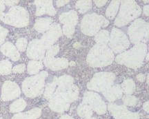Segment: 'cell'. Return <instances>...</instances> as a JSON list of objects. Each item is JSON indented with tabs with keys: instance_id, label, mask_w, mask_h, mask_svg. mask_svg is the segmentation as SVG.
I'll return each instance as SVG.
<instances>
[{
	"instance_id": "cell-10",
	"label": "cell",
	"mask_w": 149,
	"mask_h": 119,
	"mask_svg": "<svg viewBox=\"0 0 149 119\" xmlns=\"http://www.w3.org/2000/svg\"><path fill=\"white\" fill-rule=\"evenodd\" d=\"M16 46L17 48L19 50V51L23 52L26 50L27 46V41L26 39L24 38H20L17 41L16 43Z\"/></svg>"
},
{
	"instance_id": "cell-8",
	"label": "cell",
	"mask_w": 149,
	"mask_h": 119,
	"mask_svg": "<svg viewBox=\"0 0 149 119\" xmlns=\"http://www.w3.org/2000/svg\"><path fill=\"white\" fill-rule=\"evenodd\" d=\"M12 70V65L8 60H3L0 63V74L3 75L9 74Z\"/></svg>"
},
{
	"instance_id": "cell-15",
	"label": "cell",
	"mask_w": 149,
	"mask_h": 119,
	"mask_svg": "<svg viewBox=\"0 0 149 119\" xmlns=\"http://www.w3.org/2000/svg\"><path fill=\"white\" fill-rule=\"evenodd\" d=\"M1 26H0V28H1Z\"/></svg>"
},
{
	"instance_id": "cell-9",
	"label": "cell",
	"mask_w": 149,
	"mask_h": 119,
	"mask_svg": "<svg viewBox=\"0 0 149 119\" xmlns=\"http://www.w3.org/2000/svg\"><path fill=\"white\" fill-rule=\"evenodd\" d=\"M42 66L40 62L37 61H31L28 65V72L29 74H36L40 70Z\"/></svg>"
},
{
	"instance_id": "cell-11",
	"label": "cell",
	"mask_w": 149,
	"mask_h": 119,
	"mask_svg": "<svg viewBox=\"0 0 149 119\" xmlns=\"http://www.w3.org/2000/svg\"><path fill=\"white\" fill-rule=\"evenodd\" d=\"M8 34V30L4 28H0V45L4 42L6 35Z\"/></svg>"
},
{
	"instance_id": "cell-5",
	"label": "cell",
	"mask_w": 149,
	"mask_h": 119,
	"mask_svg": "<svg viewBox=\"0 0 149 119\" xmlns=\"http://www.w3.org/2000/svg\"><path fill=\"white\" fill-rule=\"evenodd\" d=\"M1 51L3 55L9 57L13 61H17L19 59V53L17 48L10 42H7L1 47Z\"/></svg>"
},
{
	"instance_id": "cell-13",
	"label": "cell",
	"mask_w": 149,
	"mask_h": 119,
	"mask_svg": "<svg viewBox=\"0 0 149 119\" xmlns=\"http://www.w3.org/2000/svg\"><path fill=\"white\" fill-rule=\"evenodd\" d=\"M19 2V1H3V3H6L8 6H14L17 4Z\"/></svg>"
},
{
	"instance_id": "cell-6",
	"label": "cell",
	"mask_w": 149,
	"mask_h": 119,
	"mask_svg": "<svg viewBox=\"0 0 149 119\" xmlns=\"http://www.w3.org/2000/svg\"><path fill=\"white\" fill-rule=\"evenodd\" d=\"M40 115V110L34 109L26 114H19L15 116L13 119H35Z\"/></svg>"
},
{
	"instance_id": "cell-2",
	"label": "cell",
	"mask_w": 149,
	"mask_h": 119,
	"mask_svg": "<svg viewBox=\"0 0 149 119\" xmlns=\"http://www.w3.org/2000/svg\"><path fill=\"white\" fill-rule=\"evenodd\" d=\"M42 74L35 76V77L27 78L24 81L22 89L24 94L29 97H34L40 94L43 86Z\"/></svg>"
},
{
	"instance_id": "cell-14",
	"label": "cell",
	"mask_w": 149,
	"mask_h": 119,
	"mask_svg": "<svg viewBox=\"0 0 149 119\" xmlns=\"http://www.w3.org/2000/svg\"><path fill=\"white\" fill-rule=\"evenodd\" d=\"M5 9V6L3 1H0V13H1V12H3Z\"/></svg>"
},
{
	"instance_id": "cell-12",
	"label": "cell",
	"mask_w": 149,
	"mask_h": 119,
	"mask_svg": "<svg viewBox=\"0 0 149 119\" xmlns=\"http://www.w3.org/2000/svg\"><path fill=\"white\" fill-rule=\"evenodd\" d=\"M24 70H25V65L20 64L15 67L13 71L15 73H21V72H23L24 71Z\"/></svg>"
},
{
	"instance_id": "cell-4",
	"label": "cell",
	"mask_w": 149,
	"mask_h": 119,
	"mask_svg": "<svg viewBox=\"0 0 149 119\" xmlns=\"http://www.w3.org/2000/svg\"><path fill=\"white\" fill-rule=\"evenodd\" d=\"M42 43L38 40H34L30 43L28 48L27 55L31 59H41L43 57Z\"/></svg>"
},
{
	"instance_id": "cell-3",
	"label": "cell",
	"mask_w": 149,
	"mask_h": 119,
	"mask_svg": "<svg viewBox=\"0 0 149 119\" xmlns=\"http://www.w3.org/2000/svg\"><path fill=\"white\" fill-rule=\"evenodd\" d=\"M20 95V89L15 83L6 81L2 87L1 98L4 101H10Z\"/></svg>"
},
{
	"instance_id": "cell-1",
	"label": "cell",
	"mask_w": 149,
	"mask_h": 119,
	"mask_svg": "<svg viewBox=\"0 0 149 119\" xmlns=\"http://www.w3.org/2000/svg\"><path fill=\"white\" fill-rule=\"evenodd\" d=\"M0 20L8 25L24 27L29 24V13L22 7H13L6 14L0 13Z\"/></svg>"
},
{
	"instance_id": "cell-7",
	"label": "cell",
	"mask_w": 149,
	"mask_h": 119,
	"mask_svg": "<svg viewBox=\"0 0 149 119\" xmlns=\"http://www.w3.org/2000/svg\"><path fill=\"white\" fill-rule=\"evenodd\" d=\"M26 102L22 98H20L11 104L10 111L12 112H19L23 110L26 107Z\"/></svg>"
},
{
	"instance_id": "cell-16",
	"label": "cell",
	"mask_w": 149,
	"mask_h": 119,
	"mask_svg": "<svg viewBox=\"0 0 149 119\" xmlns=\"http://www.w3.org/2000/svg\"><path fill=\"white\" fill-rule=\"evenodd\" d=\"M0 119H2V118H0Z\"/></svg>"
}]
</instances>
